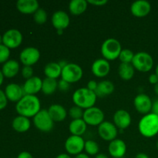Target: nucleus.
I'll return each instance as SVG.
<instances>
[{"label": "nucleus", "mask_w": 158, "mask_h": 158, "mask_svg": "<svg viewBox=\"0 0 158 158\" xmlns=\"http://www.w3.org/2000/svg\"><path fill=\"white\" fill-rule=\"evenodd\" d=\"M15 110L19 115L28 118L34 117L41 110L40 101L35 95H25L16 103Z\"/></svg>", "instance_id": "f257e3e1"}, {"label": "nucleus", "mask_w": 158, "mask_h": 158, "mask_svg": "<svg viewBox=\"0 0 158 158\" xmlns=\"http://www.w3.org/2000/svg\"><path fill=\"white\" fill-rule=\"evenodd\" d=\"M97 99V97L95 92H93L86 87L77 89L73 95V101L74 104L85 110L94 106Z\"/></svg>", "instance_id": "f03ea898"}, {"label": "nucleus", "mask_w": 158, "mask_h": 158, "mask_svg": "<svg viewBox=\"0 0 158 158\" xmlns=\"http://www.w3.org/2000/svg\"><path fill=\"white\" fill-rule=\"evenodd\" d=\"M138 130L142 136L148 138L158 134V116L150 113L143 116L138 123Z\"/></svg>", "instance_id": "7ed1b4c3"}, {"label": "nucleus", "mask_w": 158, "mask_h": 158, "mask_svg": "<svg viewBox=\"0 0 158 158\" xmlns=\"http://www.w3.org/2000/svg\"><path fill=\"white\" fill-rule=\"evenodd\" d=\"M121 51V44L118 40L114 38L107 39L101 46V54L103 59L107 61H113L119 58Z\"/></svg>", "instance_id": "20e7f679"}, {"label": "nucleus", "mask_w": 158, "mask_h": 158, "mask_svg": "<svg viewBox=\"0 0 158 158\" xmlns=\"http://www.w3.org/2000/svg\"><path fill=\"white\" fill-rule=\"evenodd\" d=\"M132 65L137 70L142 73H147L151 70L154 66V60L148 52H139L134 55Z\"/></svg>", "instance_id": "39448f33"}, {"label": "nucleus", "mask_w": 158, "mask_h": 158, "mask_svg": "<svg viewBox=\"0 0 158 158\" xmlns=\"http://www.w3.org/2000/svg\"><path fill=\"white\" fill-rule=\"evenodd\" d=\"M34 126L44 133L50 132L54 127V121L51 118L47 110H41L33 117Z\"/></svg>", "instance_id": "423d86ee"}, {"label": "nucleus", "mask_w": 158, "mask_h": 158, "mask_svg": "<svg viewBox=\"0 0 158 158\" xmlns=\"http://www.w3.org/2000/svg\"><path fill=\"white\" fill-rule=\"evenodd\" d=\"M83 69L81 66L76 63H68L62 69L61 78L69 83H77L81 80L83 77Z\"/></svg>", "instance_id": "0eeeda50"}, {"label": "nucleus", "mask_w": 158, "mask_h": 158, "mask_svg": "<svg viewBox=\"0 0 158 158\" xmlns=\"http://www.w3.org/2000/svg\"><path fill=\"white\" fill-rule=\"evenodd\" d=\"M83 120L89 126H99L104 121V113L100 108L93 106L85 110Z\"/></svg>", "instance_id": "6e6552de"}, {"label": "nucleus", "mask_w": 158, "mask_h": 158, "mask_svg": "<svg viewBox=\"0 0 158 158\" xmlns=\"http://www.w3.org/2000/svg\"><path fill=\"white\" fill-rule=\"evenodd\" d=\"M85 140L82 137L79 136H70L66 139L65 142V149L66 152L71 155H78L81 154L84 150Z\"/></svg>", "instance_id": "1a4fd4ad"}, {"label": "nucleus", "mask_w": 158, "mask_h": 158, "mask_svg": "<svg viewBox=\"0 0 158 158\" xmlns=\"http://www.w3.org/2000/svg\"><path fill=\"white\" fill-rule=\"evenodd\" d=\"M23 35L18 29H11L6 31L2 35V44L9 49H15L21 45Z\"/></svg>", "instance_id": "9d476101"}, {"label": "nucleus", "mask_w": 158, "mask_h": 158, "mask_svg": "<svg viewBox=\"0 0 158 158\" xmlns=\"http://www.w3.org/2000/svg\"><path fill=\"white\" fill-rule=\"evenodd\" d=\"M98 134L103 140L112 141L117 139L118 130L114 123L109 121H103L98 126Z\"/></svg>", "instance_id": "9b49d317"}, {"label": "nucleus", "mask_w": 158, "mask_h": 158, "mask_svg": "<svg viewBox=\"0 0 158 158\" xmlns=\"http://www.w3.org/2000/svg\"><path fill=\"white\" fill-rule=\"evenodd\" d=\"M40 52L35 47H27L23 49L19 55V60L24 66H32L39 61Z\"/></svg>", "instance_id": "f8f14e48"}, {"label": "nucleus", "mask_w": 158, "mask_h": 158, "mask_svg": "<svg viewBox=\"0 0 158 158\" xmlns=\"http://www.w3.org/2000/svg\"><path fill=\"white\" fill-rule=\"evenodd\" d=\"M153 102L149 96L144 94H140L134 98V105L138 113L141 114H150L152 109Z\"/></svg>", "instance_id": "ddd939ff"}, {"label": "nucleus", "mask_w": 158, "mask_h": 158, "mask_svg": "<svg viewBox=\"0 0 158 158\" xmlns=\"http://www.w3.org/2000/svg\"><path fill=\"white\" fill-rule=\"evenodd\" d=\"M91 70L95 77L103 78L110 72V64L105 59H98L93 63Z\"/></svg>", "instance_id": "4468645a"}, {"label": "nucleus", "mask_w": 158, "mask_h": 158, "mask_svg": "<svg viewBox=\"0 0 158 158\" xmlns=\"http://www.w3.org/2000/svg\"><path fill=\"white\" fill-rule=\"evenodd\" d=\"M108 151L114 158H123L127 152V145L123 140L115 139L110 143Z\"/></svg>", "instance_id": "2eb2a0df"}, {"label": "nucleus", "mask_w": 158, "mask_h": 158, "mask_svg": "<svg viewBox=\"0 0 158 158\" xmlns=\"http://www.w3.org/2000/svg\"><path fill=\"white\" fill-rule=\"evenodd\" d=\"M5 94L8 100L18 103L25 96L23 86H19L17 83H9L6 86L5 89Z\"/></svg>", "instance_id": "dca6fc26"}, {"label": "nucleus", "mask_w": 158, "mask_h": 158, "mask_svg": "<svg viewBox=\"0 0 158 158\" xmlns=\"http://www.w3.org/2000/svg\"><path fill=\"white\" fill-rule=\"evenodd\" d=\"M43 80L38 77H32L26 80L23 86L25 95H35L37 93L42 90Z\"/></svg>", "instance_id": "f3484780"}, {"label": "nucleus", "mask_w": 158, "mask_h": 158, "mask_svg": "<svg viewBox=\"0 0 158 158\" xmlns=\"http://www.w3.org/2000/svg\"><path fill=\"white\" fill-rule=\"evenodd\" d=\"M151 6L145 0H138L132 3L131 6V13L136 17H145L151 12Z\"/></svg>", "instance_id": "a211bd4d"}, {"label": "nucleus", "mask_w": 158, "mask_h": 158, "mask_svg": "<svg viewBox=\"0 0 158 158\" xmlns=\"http://www.w3.org/2000/svg\"><path fill=\"white\" fill-rule=\"evenodd\" d=\"M52 24L57 30L66 29L69 25V17L64 11H56L52 16Z\"/></svg>", "instance_id": "6ab92c4d"}, {"label": "nucleus", "mask_w": 158, "mask_h": 158, "mask_svg": "<svg viewBox=\"0 0 158 158\" xmlns=\"http://www.w3.org/2000/svg\"><path fill=\"white\" fill-rule=\"evenodd\" d=\"M114 123L119 129H126L131 123V114L125 110H118L114 115Z\"/></svg>", "instance_id": "aec40b11"}, {"label": "nucleus", "mask_w": 158, "mask_h": 158, "mask_svg": "<svg viewBox=\"0 0 158 158\" xmlns=\"http://www.w3.org/2000/svg\"><path fill=\"white\" fill-rule=\"evenodd\" d=\"M36 0H19L16 2V8L19 12L26 15L34 14L40 8Z\"/></svg>", "instance_id": "412c9836"}, {"label": "nucleus", "mask_w": 158, "mask_h": 158, "mask_svg": "<svg viewBox=\"0 0 158 158\" xmlns=\"http://www.w3.org/2000/svg\"><path fill=\"white\" fill-rule=\"evenodd\" d=\"M47 110L54 122L63 121L67 115L66 109L60 104H52Z\"/></svg>", "instance_id": "4be33fe9"}, {"label": "nucleus", "mask_w": 158, "mask_h": 158, "mask_svg": "<svg viewBox=\"0 0 158 158\" xmlns=\"http://www.w3.org/2000/svg\"><path fill=\"white\" fill-rule=\"evenodd\" d=\"M12 126L13 130H15L16 132L25 133L30 128L31 122L28 117L19 115L13 119Z\"/></svg>", "instance_id": "5701e85b"}, {"label": "nucleus", "mask_w": 158, "mask_h": 158, "mask_svg": "<svg viewBox=\"0 0 158 158\" xmlns=\"http://www.w3.org/2000/svg\"><path fill=\"white\" fill-rule=\"evenodd\" d=\"M19 71V64L16 60H9L2 66V72L5 77L12 78L18 74Z\"/></svg>", "instance_id": "b1692460"}, {"label": "nucleus", "mask_w": 158, "mask_h": 158, "mask_svg": "<svg viewBox=\"0 0 158 158\" xmlns=\"http://www.w3.org/2000/svg\"><path fill=\"white\" fill-rule=\"evenodd\" d=\"M115 87L112 82L110 80H103L98 83L97 89L95 91V94L97 97H104L106 96H109L114 93Z\"/></svg>", "instance_id": "393cba45"}, {"label": "nucleus", "mask_w": 158, "mask_h": 158, "mask_svg": "<svg viewBox=\"0 0 158 158\" xmlns=\"http://www.w3.org/2000/svg\"><path fill=\"white\" fill-rule=\"evenodd\" d=\"M86 128H87V124L83 119L73 120L69 126V130L72 135L79 136V137H81L83 134H84Z\"/></svg>", "instance_id": "a878e982"}, {"label": "nucleus", "mask_w": 158, "mask_h": 158, "mask_svg": "<svg viewBox=\"0 0 158 158\" xmlns=\"http://www.w3.org/2000/svg\"><path fill=\"white\" fill-rule=\"evenodd\" d=\"M88 2L86 0H72L69 2V10L74 15H80L87 9Z\"/></svg>", "instance_id": "bb28decb"}, {"label": "nucleus", "mask_w": 158, "mask_h": 158, "mask_svg": "<svg viewBox=\"0 0 158 158\" xmlns=\"http://www.w3.org/2000/svg\"><path fill=\"white\" fill-rule=\"evenodd\" d=\"M44 73L47 78L56 80L58 77L61 76L62 68L60 67L58 63L51 62V63H47L46 66H45Z\"/></svg>", "instance_id": "cd10ccee"}, {"label": "nucleus", "mask_w": 158, "mask_h": 158, "mask_svg": "<svg viewBox=\"0 0 158 158\" xmlns=\"http://www.w3.org/2000/svg\"><path fill=\"white\" fill-rule=\"evenodd\" d=\"M135 69L132 63H120L118 68V73L123 80L127 81L131 80L134 76Z\"/></svg>", "instance_id": "c85d7f7f"}, {"label": "nucleus", "mask_w": 158, "mask_h": 158, "mask_svg": "<svg viewBox=\"0 0 158 158\" xmlns=\"http://www.w3.org/2000/svg\"><path fill=\"white\" fill-rule=\"evenodd\" d=\"M57 88H58V82L56 81V80L46 77L43 80L41 91L45 95H51L54 94Z\"/></svg>", "instance_id": "c756f323"}, {"label": "nucleus", "mask_w": 158, "mask_h": 158, "mask_svg": "<svg viewBox=\"0 0 158 158\" xmlns=\"http://www.w3.org/2000/svg\"><path fill=\"white\" fill-rule=\"evenodd\" d=\"M84 150L86 151V154H88V155L96 156L98 154L99 151H100V148H99V145L97 142L89 140L85 142Z\"/></svg>", "instance_id": "7c9ffc66"}, {"label": "nucleus", "mask_w": 158, "mask_h": 158, "mask_svg": "<svg viewBox=\"0 0 158 158\" xmlns=\"http://www.w3.org/2000/svg\"><path fill=\"white\" fill-rule=\"evenodd\" d=\"M134 55L135 54L131 49H123L120 52L119 59H120L121 63H132Z\"/></svg>", "instance_id": "2f4dec72"}, {"label": "nucleus", "mask_w": 158, "mask_h": 158, "mask_svg": "<svg viewBox=\"0 0 158 158\" xmlns=\"http://www.w3.org/2000/svg\"><path fill=\"white\" fill-rule=\"evenodd\" d=\"M47 12L43 9H39L38 10L33 14L34 21H35L37 24H44V23L47 21Z\"/></svg>", "instance_id": "473e14b6"}, {"label": "nucleus", "mask_w": 158, "mask_h": 158, "mask_svg": "<svg viewBox=\"0 0 158 158\" xmlns=\"http://www.w3.org/2000/svg\"><path fill=\"white\" fill-rule=\"evenodd\" d=\"M83 113L84 111L83 109L77 106H73L69 109V115L73 120H79V119H83Z\"/></svg>", "instance_id": "72a5a7b5"}, {"label": "nucleus", "mask_w": 158, "mask_h": 158, "mask_svg": "<svg viewBox=\"0 0 158 158\" xmlns=\"http://www.w3.org/2000/svg\"><path fill=\"white\" fill-rule=\"evenodd\" d=\"M10 56V49L5 45H0V63H5L8 61Z\"/></svg>", "instance_id": "f704fd0d"}, {"label": "nucleus", "mask_w": 158, "mask_h": 158, "mask_svg": "<svg viewBox=\"0 0 158 158\" xmlns=\"http://www.w3.org/2000/svg\"><path fill=\"white\" fill-rule=\"evenodd\" d=\"M22 75H23V78L29 80L33 77V69L31 66H24V67L22 69Z\"/></svg>", "instance_id": "c9c22d12"}, {"label": "nucleus", "mask_w": 158, "mask_h": 158, "mask_svg": "<svg viewBox=\"0 0 158 158\" xmlns=\"http://www.w3.org/2000/svg\"><path fill=\"white\" fill-rule=\"evenodd\" d=\"M8 99L6 97V94L4 91L0 89V110L4 109L6 106H7Z\"/></svg>", "instance_id": "e433bc0d"}, {"label": "nucleus", "mask_w": 158, "mask_h": 158, "mask_svg": "<svg viewBox=\"0 0 158 158\" xmlns=\"http://www.w3.org/2000/svg\"><path fill=\"white\" fill-rule=\"evenodd\" d=\"M69 86H70V83L65 81L63 79H61V80L58 82V89H60V90L63 91V92L67 91L68 89H69Z\"/></svg>", "instance_id": "4c0bfd02"}, {"label": "nucleus", "mask_w": 158, "mask_h": 158, "mask_svg": "<svg viewBox=\"0 0 158 158\" xmlns=\"http://www.w3.org/2000/svg\"><path fill=\"white\" fill-rule=\"evenodd\" d=\"M87 2L96 6H103L106 5L108 1L107 0H88Z\"/></svg>", "instance_id": "58836bf2"}, {"label": "nucleus", "mask_w": 158, "mask_h": 158, "mask_svg": "<svg viewBox=\"0 0 158 158\" xmlns=\"http://www.w3.org/2000/svg\"><path fill=\"white\" fill-rule=\"evenodd\" d=\"M97 86H98V83L95 80H89L87 83V89L89 90L93 91V92H95L96 89H97Z\"/></svg>", "instance_id": "ea45409f"}, {"label": "nucleus", "mask_w": 158, "mask_h": 158, "mask_svg": "<svg viewBox=\"0 0 158 158\" xmlns=\"http://www.w3.org/2000/svg\"><path fill=\"white\" fill-rule=\"evenodd\" d=\"M151 113L155 115L158 116V99L154 100L152 104V109H151Z\"/></svg>", "instance_id": "a19ab883"}, {"label": "nucleus", "mask_w": 158, "mask_h": 158, "mask_svg": "<svg viewBox=\"0 0 158 158\" xmlns=\"http://www.w3.org/2000/svg\"><path fill=\"white\" fill-rule=\"evenodd\" d=\"M149 82L150 83L153 85L157 84L158 83V77L156 73H153L151 74V76L149 77Z\"/></svg>", "instance_id": "79ce46f5"}, {"label": "nucleus", "mask_w": 158, "mask_h": 158, "mask_svg": "<svg viewBox=\"0 0 158 158\" xmlns=\"http://www.w3.org/2000/svg\"><path fill=\"white\" fill-rule=\"evenodd\" d=\"M17 158H33V157H32V155L29 152H27V151H23V152H21L19 154Z\"/></svg>", "instance_id": "37998d69"}, {"label": "nucleus", "mask_w": 158, "mask_h": 158, "mask_svg": "<svg viewBox=\"0 0 158 158\" xmlns=\"http://www.w3.org/2000/svg\"><path fill=\"white\" fill-rule=\"evenodd\" d=\"M135 158H149L148 154H144V153H139L135 156Z\"/></svg>", "instance_id": "c03bdc74"}, {"label": "nucleus", "mask_w": 158, "mask_h": 158, "mask_svg": "<svg viewBox=\"0 0 158 158\" xmlns=\"http://www.w3.org/2000/svg\"><path fill=\"white\" fill-rule=\"evenodd\" d=\"M58 63H59V65L60 66V67L62 68V69H63V68H64L65 66H66L69 63H67L66 60H60V61L58 62Z\"/></svg>", "instance_id": "a18cd8bd"}, {"label": "nucleus", "mask_w": 158, "mask_h": 158, "mask_svg": "<svg viewBox=\"0 0 158 158\" xmlns=\"http://www.w3.org/2000/svg\"><path fill=\"white\" fill-rule=\"evenodd\" d=\"M75 158H89V155L86 154H84V153H81V154H78L75 157Z\"/></svg>", "instance_id": "49530a36"}, {"label": "nucleus", "mask_w": 158, "mask_h": 158, "mask_svg": "<svg viewBox=\"0 0 158 158\" xmlns=\"http://www.w3.org/2000/svg\"><path fill=\"white\" fill-rule=\"evenodd\" d=\"M56 158H72V157L67 154H59V155Z\"/></svg>", "instance_id": "de8ad7c7"}, {"label": "nucleus", "mask_w": 158, "mask_h": 158, "mask_svg": "<svg viewBox=\"0 0 158 158\" xmlns=\"http://www.w3.org/2000/svg\"><path fill=\"white\" fill-rule=\"evenodd\" d=\"M95 158H109V157L104 154H98L97 155H96Z\"/></svg>", "instance_id": "09e8293b"}, {"label": "nucleus", "mask_w": 158, "mask_h": 158, "mask_svg": "<svg viewBox=\"0 0 158 158\" xmlns=\"http://www.w3.org/2000/svg\"><path fill=\"white\" fill-rule=\"evenodd\" d=\"M4 75H3L2 72V70H0V86H1V85L3 83V80H4Z\"/></svg>", "instance_id": "8fccbe9b"}, {"label": "nucleus", "mask_w": 158, "mask_h": 158, "mask_svg": "<svg viewBox=\"0 0 158 158\" xmlns=\"http://www.w3.org/2000/svg\"><path fill=\"white\" fill-rule=\"evenodd\" d=\"M154 92H155V94H157V95L158 96V83H157V84L154 85Z\"/></svg>", "instance_id": "3c124183"}, {"label": "nucleus", "mask_w": 158, "mask_h": 158, "mask_svg": "<svg viewBox=\"0 0 158 158\" xmlns=\"http://www.w3.org/2000/svg\"><path fill=\"white\" fill-rule=\"evenodd\" d=\"M155 73L157 74V77H158V65L157 66V67H156V69H155Z\"/></svg>", "instance_id": "603ef678"}, {"label": "nucleus", "mask_w": 158, "mask_h": 158, "mask_svg": "<svg viewBox=\"0 0 158 158\" xmlns=\"http://www.w3.org/2000/svg\"><path fill=\"white\" fill-rule=\"evenodd\" d=\"M2 44V36L0 35V45Z\"/></svg>", "instance_id": "864d4df0"}, {"label": "nucleus", "mask_w": 158, "mask_h": 158, "mask_svg": "<svg viewBox=\"0 0 158 158\" xmlns=\"http://www.w3.org/2000/svg\"><path fill=\"white\" fill-rule=\"evenodd\" d=\"M57 31H58V33L59 34H62V33H63V31H62V30H57Z\"/></svg>", "instance_id": "5fc2aeb1"}, {"label": "nucleus", "mask_w": 158, "mask_h": 158, "mask_svg": "<svg viewBox=\"0 0 158 158\" xmlns=\"http://www.w3.org/2000/svg\"><path fill=\"white\" fill-rule=\"evenodd\" d=\"M156 147H157V149L158 150V140H157V143H156Z\"/></svg>", "instance_id": "6e6d98bb"}]
</instances>
